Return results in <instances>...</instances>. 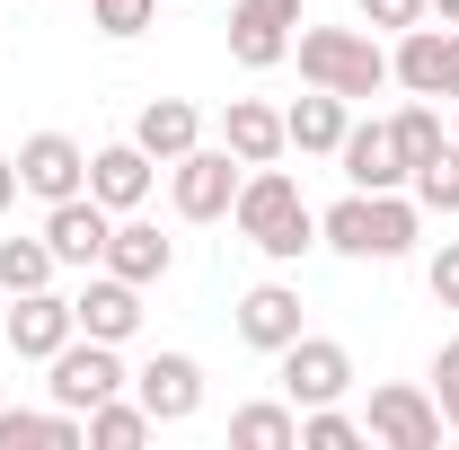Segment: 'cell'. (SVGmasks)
<instances>
[{
    "instance_id": "obj_1",
    "label": "cell",
    "mask_w": 459,
    "mask_h": 450,
    "mask_svg": "<svg viewBox=\"0 0 459 450\" xmlns=\"http://www.w3.org/2000/svg\"><path fill=\"white\" fill-rule=\"evenodd\" d=\"M230 221H238V238H247L265 265H300V256L318 247V212L300 203V177H291L283 160L238 177V203H230Z\"/></svg>"
},
{
    "instance_id": "obj_2",
    "label": "cell",
    "mask_w": 459,
    "mask_h": 450,
    "mask_svg": "<svg viewBox=\"0 0 459 450\" xmlns=\"http://www.w3.org/2000/svg\"><path fill=\"white\" fill-rule=\"evenodd\" d=\"M424 238V203L415 195H344V203H327L318 212V247H336V256H353V265H398L406 247Z\"/></svg>"
},
{
    "instance_id": "obj_3",
    "label": "cell",
    "mask_w": 459,
    "mask_h": 450,
    "mask_svg": "<svg viewBox=\"0 0 459 450\" xmlns=\"http://www.w3.org/2000/svg\"><path fill=\"white\" fill-rule=\"evenodd\" d=\"M291 54H300V80L309 89H336V98H380L389 89V45L371 27H309L300 18Z\"/></svg>"
},
{
    "instance_id": "obj_4",
    "label": "cell",
    "mask_w": 459,
    "mask_h": 450,
    "mask_svg": "<svg viewBox=\"0 0 459 450\" xmlns=\"http://www.w3.org/2000/svg\"><path fill=\"white\" fill-rule=\"evenodd\" d=\"M247 160H230V142H195L186 160H169V203L177 221H230Z\"/></svg>"
},
{
    "instance_id": "obj_5",
    "label": "cell",
    "mask_w": 459,
    "mask_h": 450,
    "mask_svg": "<svg viewBox=\"0 0 459 450\" xmlns=\"http://www.w3.org/2000/svg\"><path fill=\"white\" fill-rule=\"evenodd\" d=\"M45 371H54V380H45V389H54V406H71V415H89V406H107V397L133 389L124 344H98V336H71Z\"/></svg>"
},
{
    "instance_id": "obj_6",
    "label": "cell",
    "mask_w": 459,
    "mask_h": 450,
    "mask_svg": "<svg viewBox=\"0 0 459 450\" xmlns=\"http://www.w3.org/2000/svg\"><path fill=\"white\" fill-rule=\"evenodd\" d=\"M362 433L380 450H442V406H433V389H415V380H380L371 389V406H362Z\"/></svg>"
},
{
    "instance_id": "obj_7",
    "label": "cell",
    "mask_w": 459,
    "mask_h": 450,
    "mask_svg": "<svg viewBox=\"0 0 459 450\" xmlns=\"http://www.w3.org/2000/svg\"><path fill=\"white\" fill-rule=\"evenodd\" d=\"M389 80L406 98H459V27H406L398 54H389Z\"/></svg>"
},
{
    "instance_id": "obj_8",
    "label": "cell",
    "mask_w": 459,
    "mask_h": 450,
    "mask_svg": "<svg viewBox=\"0 0 459 450\" xmlns=\"http://www.w3.org/2000/svg\"><path fill=\"white\" fill-rule=\"evenodd\" d=\"M274 362H283V397L291 406H336V397L353 389V353H344L336 336H309V327H300Z\"/></svg>"
},
{
    "instance_id": "obj_9",
    "label": "cell",
    "mask_w": 459,
    "mask_h": 450,
    "mask_svg": "<svg viewBox=\"0 0 459 450\" xmlns=\"http://www.w3.org/2000/svg\"><path fill=\"white\" fill-rule=\"evenodd\" d=\"M0 336H9V353L18 362H54L62 344L80 336V318H71V291H9V318H0Z\"/></svg>"
},
{
    "instance_id": "obj_10",
    "label": "cell",
    "mask_w": 459,
    "mask_h": 450,
    "mask_svg": "<svg viewBox=\"0 0 459 450\" xmlns=\"http://www.w3.org/2000/svg\"><path fill=\"white\" fill-rule=\"evenodd\" d=\"M291 36H300V0H230V62L238 71L291 62Z\"/></svg>"
},
{
    "instance_id": "obj_11",
    "label": "cell",
    "mask_w": 459,
    "mask_h": 450,
    "mask_svg": "<svg viewBox=\"0 0 459 450\" xmlns=\"http://www.w3.org/2000/svg\"><path fill=\"white\" fill-rule=\"evenodd\" d=\"M9 160H18V195H36V203L89 195V151H80L71 133H27Z\"/></svg>"
},
{
    "instance_id": "obj_12",
    "label": "cell",
    "mask_w": 459,
    "mask_h": 450,
    "mask_svg": "<svg viewBox=\"0 0 459 450\" xmlns=\"http://www.w3.org/2000/svg\"><path fill=\"white\" fill-rule=\"evenodd\" d=\"M71 318H80V336H98V344H133L142 336V282L89 265V282L71 291Z\"/></svg>"
},
{
    "instance_id": "obj_13",
    "label": "cell",
    "mask_w": 459,
    "mask_h": 450,
    "mask_svg": "<svg viewBox=\"0 0 459 450\" xmlns=\"http://www.w3.org/2000/svg\"><path fill=\"white\" fill-rule=\"evenodd\" d=\"M107 229H115V212L98 203V195H62V203H45V247H54L71 274L107 265Z\"/></svg>"
},
{
    "instance_id": "obj_14",
    "label": "cell",
    "mask_w": 459,
    "mask_h": 450,
    "mask_svg": "<svg viewBox=\"0 0 459 450\" xmlns=\"http://www.w3.org/2000/svg\"><path fill=\"white\" fill-rule=\"evenodd\" d=\"M133 397L151 406V424H195L204 415V362L195 353H151L133 371Z\"/></svg>"
},
{
    "instance_id": "obj_15",
    "label": "cell",
    "mask_w": 459,
    "mask_h": 450,
    "mask_svg": "<svg viewBox=\"0 0 459 450\" xmlns=\"http://www.w3.org/2000/svg\"><path fill=\"white\" fill-rule=\"evenodd\" d=\"M336 169H344V186H362V195H398L406 186V160H398V133H389V124H344Z\"/></svg>"
},
{
    "instance_id": "obj_16",
    "label": "cell",
    "mask_w": 459,
    "mask_h": 450,
    "mask_svg": "<svg viewBox=\"0 0 459 450\" xmlns=\"http://www.w3.org/2000/svg\"><path fill=\"white\" fill-rule=\"evenodd\" d=\"M151 177H160V160H151L142 142H107V151H89V195H98L107 212H142V203H151Z\"/></svg>"
},
{
    "instance_id": "obj_17",
    "label": "cell",
    "mask_w": 459,
    "mask_h": 450,
    "mask_svg": "<svg viewBox=\"0 0 459 450\" xmlns=\"http://www.w3.org/2000/svg\"><path fill=\"white\" fill-rule=\"evenodd\" d=\"M169 265H177V238H160V221H142V212H115V229H107V274H124V282H169Z\"/></svg>"
},
{
    "instance_id": "obj_18",
    "label": "cell",
    "mask_w": 459,
    "mask_h": 450,
    "mask_svg": "<svg viewBox=\"0 0 459 450\" xmlns=\"http://www.w3.org/2000/svg\"><path fill=\"white\" fill-rule=\"evenodd\" d=\"M230 327H238V344H256V353H283V344L300 336V291H291V282H256V291H238Z\"/></svg>"
},
{
    "instance_id": "obj_19",
    "label": "cell",
    "mask_w": 459,
    "mask_h": 450,
    "mask_svg": "<svg viewBox=\"0 0 459 450\" xmlns=\"http://www.w3.org/2000/svg\"><path fill=\"white\" fill-rule=\"evenodd\" d=\"M344 124H353V98H336V89H309L300 107H283V142L300 151V160H336Z\"/></svg>"
},
{
    "instance_id": "obj_20",
    "label": "cell",
    "mask_w": 459,
    "mask_h": 450,
    "mask_svg": "<svg viewBox=\"0 0 459 450\" xmlns=\"http://www.w3.org/2000/svg\"><path fill=\"white\" fill-rule=\"evenodd\" d=\"M221 142H230V160H247V169H274V160L291 151V142H283V107H265V98H230Z\"/></svg>"
},
{
    "instance_id": "obj_21",
    "label": "cell",
    "mask_w": 459,
    "mask_h": 450,
    "mask_svg": "<svg viewBox=\"0 0 459 450\" xmlns=\"http://www.w3.org/2000/svg\"><path fill=\"white\" fill-rule=\"evenodd\" d=\"M133 142H142V151L169 169V160H186V151L204 142V115L186 107V98H151V107L133 115Z\"/></svg>"
},
{
    "instance_id": "obj_22",
    "label": "cell",
    "mask_w": 459,
    "mask_h": 450,
    "mask_svg": "<svg viewBox=\"0 0 459 450\" xmlns=\"http://www.w3.org/2000/svg\"><path fill=\"white\" fill-rule=\"evenodd\" d=\"M80 442H89V424L71 406H9L0 415V450H80Z\"/></svg>"
},
{
    "instance_id": "obj_23",
    "label": "cell",
    "mask_w": 459,
    "mask_h": 450,
    "mask_svg": "<svg viewBox=\"0 0 459 450\" xmlns=\"http://www.w3.org/2000/svg\"><path fill=\"white\" fill-rule=\"evenodd\" d=\"M230 450H300V406L291 397H256L230 415Z\"/></svg>"
},
{
    "instance_id": "obj_24",
    "label": "cell",
    "mask_w": 459,
    "mask_h": 450,
    "mask_svg": "<svg viewBox=\"0 0 459 450\" xmlns=\"http://www.w3.org/2000/svg\"><path fill=\"white\" fill-rule=\"evenodd\" d=\"M80 424H89V442H98V450H142V442H151V433H160L142 397H107V406H89Z\"/></svg>"
},
{
    "instance_id": "obj_25",
    "label": "cell",
    "mask_w": 459,
    "mask_h": 450,
    "mask_svg": "<svg viewBox=\"0 0 459 450\" xmlns=\"http://www.w3.org/2000/svg\"><path fill=\"white\" fill-rule=\"evenodd\" d=\"M62 274V256L45 247V229L36 238H0V291H45Z\"/></svg>"
},
{
    "instance_id": "obj_26",
    "label": "cell",
    "mask_w": 459,
    "mask_h": 450,
    "mask_svg": "<svg viewBox=\"0 0 459 450\" xmlns=\"http://www.w3.org/2000/svg\"><path fill=\"white\" fill-rule=\"evenodd\" d=\"M389 133H398V160H406V177H415L424 160H433V151H442V142H451V133H442V107H433V98L398 107V115H389Z\"/></svg>"
},
{
    "instance_id": "obj_27",
    "label": "cell",
    "mask_w": 459,
    "mask_h": 450,
    "mask_svg": "<svg viewBox=\"0 0 459 450\" xmlns=\"http://www.w3.org/2000/svg\"><path fill=\"white\" fill-rule=\"evenodd\" d=\"M406 195H415L424 212H442V221H451V212H459V142H442L424 169L406 177Z\"/></svg>"
},
{
    "instance_id": "obj_28",
    "label": "cell",
    "mask_w": 459,
    "mask_h": 450,
    "mask_svg": "<svg viewBox=\"0 0 459 450\" xmlns=\"http://www.w3.org/2000/svg\"><path fill=\"white\" fill-rule=\"evenodd\" d=\"M371 433H362V415H344V397L336 406H300V450H362Z\"/></svg>"
},
{
    "instance_id": "obj_29",
    "label": "cell",
    "mask_w": 459,
    "mask_h": 450,
    "mask_svg": "<svg viewBox=\"0 0 459 450\" xmlns=\"http://www.w3.org/2000/svg\"><path fill=\"white\" fill-rule=\"evenodd\" d=\"M151 18H160V0H89V27H98V36H115V45H133Z\"/></svg>"
},
{
    "instance_id": "obj_30",
    "label": "cell",
    "mask_w": 459,
    "mask_h": 450,
    "mask_svg": "<svg viewBox=\"0 0 459 450\" xmlns=\"http://www.w3.org/2000/svg\"><path fill=\"white\" fill-rule=\"evenodd\" d=\"M353 9H362V27H371V36H406V27H424V18H433L424 0H353Z\"/></svg>"
},
{
    "instance_id": "obj_31",
    "label": "cell",
    "mask_w": 459,
    "mask_h": 450,
    "mask_svg": "<svg viewBox=\"0 0 459 450\" xmlns=\"http://www.w3.org/2000/svg\"><path fill=\"white\" fill-rule=\"evenodd\" d=\"M433 406H442V424L459 433V336L433 353Z\"/></svg>"
},
{
    "instance_id": "obj_32",
    "label": "cell",
    "mask_w": 459,
    "mask_h": 450,
    "mask_svg": "<svg viewBox=\"0 0 459 450\" xmlns=\"http://www.w3.org/2000/svg\"><path fill=\"white\" fill-rule=\"evenodd\" d=\"M424 282H433V300H442V309H459V238H442V247H433Z\"/></svg>"
},
{
    "instance_id": "obj_33",
    "label": "cell",
    "mask_w": 459,
    "mask_h": 450,
    "mask_svg": "<svg viewBox=\"0 0 459 450\" xmlns=\"http://www.w3.org/2000/svg\"><path fill=\"white\" fill-rule=\"evenodd\" d=\"M9 203H18V160L0 151V212H9Z\"/></svg>"
},
{
    "instance_id": "obj_34",
    "label": "cell",
    "mask_w": 459,
    "mask_h": 450,
    "mask_svg": "<svg viewBox=\"0 0 459 450\" xmlns=\"http://www.w3.org/2000/svg\"><path fill=\"white\" fill-rule=\"evenodd\" d=\"M424 9H433V18H442V27H459V0H424Z\"/></svg>"
},
{
    "instance_id": "obj_35",
    "label": "cell",
    "mask_w": 459,
    "mask_h": 450,
    "mask_svg": "<svg viewBox=\"0 0 459 450\" xmlns=\"http://www.w3.org/2000/svg\"><path fill=\"white\" fill-rule=\"evenodd\" d=\"M451 142H459V124H451Z\"/></svg>"
}]
</instances>
